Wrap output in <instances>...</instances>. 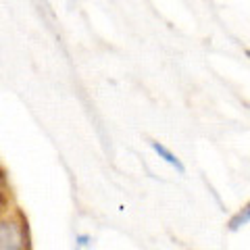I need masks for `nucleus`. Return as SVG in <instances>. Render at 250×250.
<instances>
[{"label":"nucleus","instance_id":"obj_3","mask_svg":"<svg viewBox=\"0 0 250 250\" xmlns=\"http://www.w3.org/2000/svg\"><path fill=\"white\" fill-rule=\"evenodd\" d=\"M250 223V200L244 202L236 213H233L229 217V221H228V229L229 231H240L242 228H246V225Z\"/></svg>","mask_w":250,"mask_h":250},{"label":"nucleus","instance_id":"obj_6","mask_svg":"<svg viewBox=\"0 0 250 250\" xmlns=\"http://www.w3.org/2000/svg\"><path fill=\"white\" fill-rule=\"evenodd\" d=\"M0 169H2V167H0Z\"/></svg>","mask_w":250,"mask_h":250},{"label":"nucleus","instance_id":"obj_4","mask_svg":"<svg viewBox=\"0 0 250 250\" xmlns=\"http://www.w3.org/2000/svg\"><path fill=\"white\" fill-rule=\"evenodd\" d=\"M13 207H15V200H13L9 179H6L4 169H0V215L6 213V210L13 208Z\"/></svg>","mask_w":250,"mask_h":250},{"label":"nucleus","instance_id":"obj_2","mask_svg":"<svg viewBox=\"0 0 250 250\" xmlns=\"http://www.w3.org/2000/svg\"><path fill=\"white\" fill-rule=\"evenodd\" d=\"M150 148H152V152L159 156L163 163H167L169 167H173L179 175L186 173V165H184L182 159H179V156H177L173 150H171L169 146H165L163 142H159V140H150Z\"/></svg>","mask_w":250,"mask_h":250},{"label":"nucleus","instance_id":"obj_1","mask_svg":"<svg viewBox=\"0 0 250 250\" xmlns=\"http://www.w3.org/2000/svg\"><path fill=\"white\" fill-rule=\"evenodd\" d=\"M0 250H31L29 221L17 205L0 215Z\"/></svg>","mask_w":250,"mask_h":250},{"label":"nucleus","instance_id":"obj_5","mask_svg":"<svg viewBox=\"0 0 250 250\" xmlns=\"http://www.w3.org/2000/svg\"><path fill=\"white\" fill-rule=\"evenodd\" d=\"M92 244V236L90 233H75V246L77 248H88Z\"/></svg>","mask_w":250,"mask_h":250}]
</instances>
